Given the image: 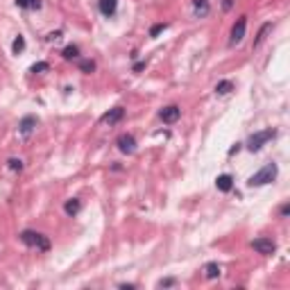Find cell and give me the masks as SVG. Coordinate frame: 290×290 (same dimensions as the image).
<instances>
[{
    "mask_svg": "<svg viewBox=\"0 0 290 290\" xmlns=\"http://www.w3.org/2000/svg\"><path fill=\"white\" fill-rule=\"evenodd\" d=\"M277 175H279V168H277V163H266V166L261 168L259 173H254L252 177L247 179V186H266V184H272L274 179H277Z\"/></svg>",
    "mask_w": 290,
    "mask_h": 290,
    "instance_id": "cell-1",
    "label": "cell"
},
{
    "mask_svg": "<svg viewBox=\"0 0 290 290\" xmlns=\"http://www.w3.org/2000/svg\"><path fill=\"white\" fill-rule=\"evenodd\" d=\"M21 241H23L27 247H37V249H41V252H48V249H50L48 236L39 234V231H30V229H25V231H21Z\"/></svg>",
    "mask_w": 290,
    "mask_h": 290,
    "instance_id": "cell-2",
    "label": "cell"
},
{
    "mask_svg": "<svg viewBox=\"0 0 290 290\" xmlns=\"http://www.w3.org/2000/svg\"><path fill=\"white\" fill-rule=\"evenodd\" d=\"M274 136H277V130H263V132H256V134L249 136V141H247V150L256 152V150H261L268 141H272Z\"/></svg>",
    "mask_w": 290,
    "mask_h": 290,
    "instance_id": "cell-3",
    "label": "cell"
},
{
    "mask_svg": "<svg viewBox=\"0 0 290 290\" xmlns=\"http://www.w3.org/2000/svg\"><path fill=\"white\" fill-rule=\"evenodd\" d=\"M252 249H256L263 256H272V254L277 252V243L272 241V238H256V241H252Z\"/></svg>",
    "mask_w": 290,
    "mask_h": 290,
    "instance_id": "cell-4",
    "label": "cell"
},
{
    "mask_svg": "<svg viewBox=\"0 0 290 290\" xmlns=\"http://www.w3.org/2000/svg\"><path fill=\"white\" fill-rule=\"evenodd\" d=\"M245 30H247V16H241V19L234 23V27H231V39H229V44L231 45L241 44L243 37H245Z\"/></svg>",
    "mask_w": 290,
    "mask_h": 290,
    "instance_id": "cell-5",
    "label": "cell"
},
{
    "mask_svg": "<svg viewBox=\"0 0 290 290\" xmlns=\"http://www.w3.org/2000/svg\"><path fill=\"white\" fill-rule=\"evenodd\" d=\"M118 150L123 152V155H132V152H136V138L132 134H120L116 141Z\"/></svg>",
    "mask_w": 290,
    "mask_h": 290,
    "instance_id": "cell-6",
    "label": "cell"
},
{
    "mask_svg": "<svg viewBox=\"0 0 290 290\" xmlns=\"http://www.w3.org/2000/svg\"><path fill=\"white\" fill-rule=\"evenodd\" d=\"M159 116H161V120H163L166 125H173V123H177V120H179V116H181V109H179L177 105L163 107Z\"/></svg>",
    "mask_w": 290,
    "mask_h": 290,
    "instance_id": "cell-7",
    "label": "cell"
},
{
    "mask_svg": "<svg viewBox=\"0 0 290 290\" xmlns=\"http://www.w3.org/2000/svg\"><path fill=\"white\" fill-rule=\"evenodd\" d=\"M123 118H125V109H123V107H113V109H109V112L102 116V123L116 125V123H120Z\"/></svg>",
    "mask_w": 290,
    "mask_h": 290,
    "instance_id": "cell-8",
    "label": "cell"
},
{
    "mask_svg": "<svg viewBox=\"0 0 290 290\" xmlns=\"http://www.w3.org/2000/svg\"><path fill=\"white\" fill-rule=\"evenodd\" d=\"M34 127H37V118H34V116H25L23 120L19 123V132H21L23 136H30Z\"/></svg>",
    "mask_w": 290,
    "mask_h": 290,
    "instance_id": "cell-9",
    "label": "cell"
},
{
    "mask_svg": "<svg viewBox=\"0 0 290 290\" xmlns=\"http://www.w3.org/2000/svg\"><path fill=\"white\" fill-rule=\"evenodd\" d=\"M216 186H218V191L229 193L231 188H234V177H231V175H218Z\"/></svg>",
    "mask_w": 290,
    "mask_h": 290,
    "instance_id": "cell-10",
    "label": "cell"
},
{
    "mask_svg": "<svg viewBox=\"0 0 290 290\" xmlns=\"http://www.w3.org/2000/svg\"><path fill=\"white\" fill-rule=\"evenodd\" d=\"M100 12L105 14V16H113L118 9V0H100Z\"/></svg>",
    "mask_w": 290,
    "mask_h": 290,
    "instance_id": "cell-11",
    "label": "cell"
},
{
    "mask_svg": "<svg viewBox=\"0 0 290 290\" xmlns=\"http://www.w3.org/2000/svg\"><path fill=\"white\" fill-rule=\"evenodd\" d=\"M80 209H82V202H80L77 198L68 200V202L64 204V211H66L68 216H77V213H80Z\"/></svg>",
    "mask_w": 290,
    "mask_h": 290,
    "instance_id": "cell-12",
    "label": "cell"
},
{
    "mask_svg": "<svg viewBox=\"0 0 290 290\" xmlns=\"http://www.w3.org/2000/svg\"><path fill=\"white\" fill-rule=\"evenodd\" d=\"M204 277L218 279L220 277V266H218V263H206V266H204Z\"/></svg>",
    "mask_w": 290,
    "mask_h": 290,
    "instance_id": "cell-13",
    "label": "cell"
},
{
    "mask_svg": "<svg viewBox=\"0 0 290 290\" xmlns=\"http://www.w3.org/2000/svg\"><path fill=\"white\" fill-rule=\"evenodd\" d=\"M193 7H195L198 16H206L209 14V0H193Z\"/></svg>",
    "mask_w": 290,
    "mask_h": 290,
    "instance_id": "cell-14",
    "label": "cell"
},
{
    "mask_svg": "<svg viewBox=\"0 0 290 290\" xmlns=\"http://www.w3.org/2000/svg\"><path fill=\"white\" fill-rule=\"evenodd\" d=\"M272 27H274V25H272V23H266V25H263V27H261V30H259V37H256V41H254V48H259V45L263 44V41H266L268 32H270Z\"/></svg>",
    "mask_w": 290,
    "mask_h": 290,
    "instance_id": "cell-15",
    "label": "cell"
},
{
    "mask_svg": "<svg viewBox=\"0 0 290 290\" xmlns=\"http://www.w3.org/2000/svg\"><path fill=\"white\" fill-rule=\"evenodd\" d=\"M77 66H80L82 73H87V75H91L93 70H95V62H93V59H80Z\"/></svg>",
    "mask_w": 290,
    "mask_h": 290,
    "instance_id": "cell-16",
    "label": "cell"
},
{
    "mask_svg": "<svg viewBox=\"0 0 290 290\" xmlns=\"http://www.w3.org/2000/svg\"><path fill=\"white\" fill-rule=\"evenodd\" d=\"M62 57L64 59H68V62H70V59H77V57H80V50H77V45H66L64 52H62Z\"/></svg>",
    "mask_w": 290,
    "mask_h": 290,
    "instance_id": "cell-17",
    "label": "cell"
},
{
    "mask_svg": "<svg viewBox=\"0 0 290 290\" xmlns=\"http://www.w3.org/2000/svg\"><path fill=\"white\" fill-rule=\"evenodd\" d=\"M229 91H234V84L229 80H223V82H218V87H216V93H220V95H227Z\"/></svg>",
    "mask_w": 290,
    "mask_h": 290,
    "instance_id": "cell-18",
    "label": "cell"
},
{
    "mask_svg": "<svg viewBox=\"0 0 290 290\" xmlns=\"http://www.w3.org/2000/svg\"><path fill=\"white\" fill-rule=\"evenodd\" d=\"M16 5L21 7V9H39V0H16Z\"/></svg>",
    "mask_w": 290,
    "mask_h": 290,
    "instance_id": "cell-19",
    "label": "cell"
},
{
    "mask_svg": "<svg viewBox=\"0 0 290 290\" xmlns=\"http://www.w3.org/2000/svg\"><path fill=\"white\" fill-rule=\"evenodd\" d=\"M12 50H14V55H21V52L25 50V39H23V37H16V39H14Z\"/></svg>",
    "mask_w": 290,
    "mask_h": 290,
    "instance_id": "cell-20",
    "label": "cell"
},
{
    "mask_svg": "<svg viewBox=\"0 0 290 290\" xmlns=\"http://www.w3.org/2000/svg\"><path fill=\"white\" fill-rule=\"evenodd\" d=\"M32 73H45V70H50V64L48 62H37L34 66L30 68Z\"/></svg>",
    "mask_w": 290,
    "mask_h": 290,
    "instance_id": "cell-21",
    "label": "cell"
},
{
    "mask_svg": "<svg viewBox=\"0 0 290 290\" xmlns=\"http://www.w3.org/2000/svg\"><path fill=\"white\" fill-rule=\"evenodd\" d=\"M166 27H168L166 23H156V25H152V30H150V37H152V39L159 37V34H161L163 30H166Z\"/></svg>",
    "mask_w": 290,
    "mask_h": 290,
    "instance_id": "cell-22",
    "label": "cell"
},
{
    "mask_svg": "<svg viewBox=\"0 0 290 290\" xmlns=\"http://www.w3.org/2000/svg\"><path fill=\"white\" fill-rule=\"evenodd\" d=\"M9 168H12V170H21V168H23V161L21 159H9Z\"/></svg>",
    "mask_w": 290,
    "mask_h": 290,
    "instance_id": "cell-23",
    "label": "cell"
},
{
    "mask_svg": "<svg viewBox=\"0 0 290 290\" xmlns=\"http://www.w3.org/2000/svg\"><path fill=\"white\" fill-rule=\"evenodd\" d=\"M143 68H145V62H138V64H134V73H141Z\"/></svg>",
    "mask_w": 290,
    "mask_h": 290,
    "instance_id": "cell-24",
    "label": "cell"
},
{
    "mask_svg": "<svg viewBox=\"0 0 290 290\" xmlns=\"http://www.w3.org/2000/svg\"><path fill=\"white\" fill-rule=\"evenodd\" d=\"M288 213H290V206H288V204H284V206H281V216H288Z\"/></svg>",
    "mask_w": 290,
    "mask_h": 290,
    "instance_id": "cell-25",
    "label": "cell"
},
{
    "mask_svg": "<svg viewBox=\"0 0 290 290\" xmlns=\"http://www.w3.org/2000/svg\"><path fill=\"white\" fill-rule=\"evenodd\" d=\"M59 37H62L59 32H52V34H50V37H48V41H57V39H59Z\"/></svg>",
    "mask_w": 290,
    "mask_h": 290,
    "instance_id": "cell-26",
    "label": "cell"
},
{
    "mask_svg": "<svg viewBox=\"0 0 290 290\" xmlns=\"http://www.w3.org/2000/svg\"><path fill=\"white\" fill-rule=\"evenodd\" d=\"M173 284H175L173 279H163V281H159V286H173Z\"/></svg>",
    "mask_w": 290,
    "mask_h": 290,
    "instance_id": "cell-27",
    "label": "cell"
},
{
    "mask_svg": "<svg viewBox=\"0 0 290 290\" xmlns=\"http://www.w3.org/2000/svg\"><path fill=\"white\" fill-rule=\"evenodd\" d=\"M231 5H234L231 0H224V2H223V7H224V9H231Z\"/></svg>",
    "mask_w": 290,
    "mask_h": 290,
    "instance_id": "cell-28",
    "label": "cell"
}]
</instances>
